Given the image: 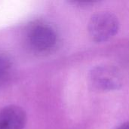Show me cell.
I'll list each match as a JSON object with an SVG mask.
<instances>
[{
  "instance_id": "cell-1",
  "label": "cell",
  "mask_w": 129,
  "mask_h": 129,
  "mask_svg": "<svg viewBox=\"0 0 129 129\" xmlns=\"http://www.w3.org/2000/svg\"><path fill=\"white\" fill-rule=\"evenodd\" d=\"M27 43L34 52L45 54L52 51L57 43V36L51 26L42 22L31 25L26 33Z\"/></svg>"
},
{
  "instance_id": "cell-4",
  "label": "cell",
  "mask_w": 129,
  "mask_h": 129,
  "mask_svg": "<svg viewBox=\"0 0 129 129\" xmlns=\"http://www.w3.org/2000/svg\"><path fill=\"white\" fill-rule=\"evenodd\" d=\"M26 122V113L18 106H7L0 110V129H23Z\"/></svg>"
},
{
  "instance_id": "cell-6",
  "label": "cell",
  "mask_w": 129,
  "mask_h": 129,
  "mask_svg": "<svg viewBox=\"0 0 129 129\" xmlns=\"http://www.w3.org/2000/svg\"><path fill=\"white\" fill-rule=\"evenodd\" d=\"M117 129H129V122H127L121 125Z\"/></svg>"
},
{
  "instance_id": "cell-5",
  "label": "cell",
  "mask_w": 129,
  "mask_h": 129,
  "mask_svg": "<svg viewBox=\"0 0 129 129\" xmlns=\"http://www.w3.org/2000/svg\"><path fill=\"white\" fill-rule=\"evenodd\" d=\"M11 68V63L10 59L7 56L0 54V82L9 75Z\"/></svg>"
},
{
  "instance_id": "cell-2",
  "label": "cell",
  "mask_w": 129,
  "mask_h": 129,
  "mask_svg": "<svg viewBox=\"0 0 129 129\" xmlns=\"http://www.w3.org/2000/svg\"><path fill=\"white\" fill-rule=\"evenodd\" d=\"M118 29V19L110 12H100L94 14L88 24L89 34L97 42H102L112 38Z\"/></svg>"
},
{
  "instance_id": "cell-3",
  "label": "cell",
  "mask_w": 129,
  "mask_h": 129,
  "mask_svg": "<svg viewBox=\"0 0 129 129\" xmlns=\"http://www.w3.org/2000/svg\"><path fill=\"white\" fill-rule=\"evenodd\" d=\"M93 84L103 90H114L121 85V79L116 70L110 67H96L91 73Z\"/></svg>"
}]
</instances>
